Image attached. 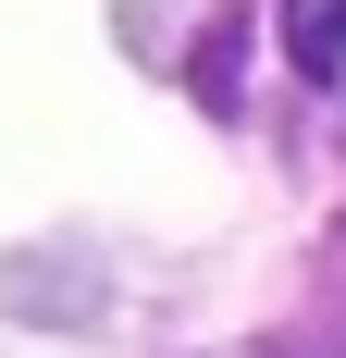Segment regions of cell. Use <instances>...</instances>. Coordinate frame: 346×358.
Returning a JSON list of instances; mask_svg holds the SVG:
<instances>
[{
  "mask_svg": "<svg viewBox=\"0 0 346 358\" xmlns=\"http://www.w3.org/2000/svg\"><path fill=\"white\" fill-rule=\"evenodd\" d=\"M284 50H297L310 87H334V99H346V0H284Z\"/></svg>",
  "mask_w": 346,
  "mask_h": 358,
  "instance_id": "obj_1",
  "label": "cell"
}]
</instances>
